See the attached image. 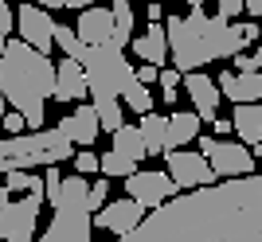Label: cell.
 Wrapping results in <instances>:
<instances>
[{
  "label": "cell",
  "instance_id": "cell-1",
  "mask_svg": "<svg viewBox=\"0 0 262 242\" xmlns=\"http://www.w3.org/2000/svg\"><path fill=\"white\" fill-rule=\"evenodd\" d=\"M118 242H262V180H215L149 207Z\"/></svg>",
  "mask_w": 262,
  "mask_h": 242
},
{
  "label": "cell",
  "instance_id": "cell-2",
  "mask_svg": "<svg viewBox=\"0 0 262 242\" xmlns=\"http://www.w3.org/2000/svg\"><path fill=\"white\" fill-rule=\"evenodd\" d=\"M164 39H168V63L172 70H200L204 63H219L258 43V23H231L223 16H208L204 8H188V16H164Z\"/></svg>",
  "mask_w": 262,
  "mask_h": 242
},
{
  "label": "cell",
  "instance_id": "cell-3",
  "mask_svg": "<svg viewBox=\"0 0 262 242\" xmlns=\"http://www.w3.org/2000/svg\"><path fill=\"white\" fill-rule=\"evenodd\" d=\"M55 86V63L28 47L24 39H8L0 51V94L4 106L24 117V129H43L47 117V98Z\"/></svg>",
  "mask_w": 262,
  "mask_h": 242
},
{
  "label": "cell",
  "instance_id": "cell-4",
  "mask_svg": "<svg viewBox=\"0 0 262 242\" xmlns=\"http://www.w3.org/2000/svg\"><path fill=\"white\" fill-rule=\"evenodd\" d=\"M67 156H75V144L59 133V125H55V129L16 133V137H8V141H0V176H4V172L47 168V164L67 160Z\"/></svg>",
  "mask_w": 262,
  "mask_h": 242
},
{
  "label": "cell",
  "instance_id": "cell-5",
  "mask_svg": "<svg viewBox=\"0 0 262 242\" xmlns=\"http://www.w3.org/2000/svg\"><path fill=\"white\" fill-rule=\"evenodd\" d=\"M78 66H82V75H86V94L90 98H118L133 86V66L125 63V51L121 47H90L78 39V47L71 51Z\"/></svg>",
  "mask_w": 262,
  "mask_h": 242
},
{
  "label": "cell",
  "instance_id": "cell-6",
  "mask_svg": "<svg viewBox=\"0 0 262 242\" xmlns=\"http://www.w3.org/2000/svg\"><path fill=\"white\" fill-rule=\"evenodd\" d=\"M200 149L196 153L208 160L211 176L215 180H231V176H247V172H254V156L247 144L239 141H223V137H196Z\"/></svg>",
  "mask_w": 262,
  "mask_h": 242
},
{
  "label": "cell",
  "instance_id": "cell-7",
  "mask_svg": "<svg viewBox=\"0 0 262 242\" xmlns=\"http://www.w3.org/2000/svg\"><path fill=\"white\" fill-rule=\"evenodd\" d=\"M12 32L20 35L28 47L43 51V55L55 47V20H51V12L39 8V4H32V0H24L20 8L12 12Z\"/></svg>",
  "mask_w": 262,
  "mask_h": 242
},
{
  "label": "cell",
  "instance_id": "cell-8",
  "mask_svg": "<svg viewBox=\"0 0 262 242\" xmlns=\"http://www.w3.org/2000/svg\"><path fill=\"white\" fill-rule=\"evenodd\" d=\"M164 172H168V180H172L176 187H208L215 184V176H211L208 160L200 153H188V149H164Z\"/></svg>",
  "mask_w": 262,
  "mask_h": 242
},
{
  "label": "cell",
  "instance_id": "cell-9",
  "mask_svg": "<svg viewBox=\"0 0 262 242\" xmlns=\"http://www.w3.org/2000/svg\"><path fill=\"white\" fill-rule=\"evenodd\" d=\"M39 211H43V196L24 191V199H8V203L0 207V242L16 238V234H35Z\"/></svg>",
  "mask_w": 262,
  "mask_h": 242
},
{
  "label": "cell",
  "instance_id": "cell-10",
  "mask_svg": "<svg viewBox=\"0 0 262 242\" xmlns=\"http://www.w3.org/2000/svg\"><path fill=\"white\" fill-rule=\"evenodd\" d=\"M125 196L137 203V207H157V203H164V199L176 196V184L168 180V172H137L133 168L129 176H125Z\"/></svg>",
  "mask_w": 262,
  "mask_h": 242
},
{
  "label": "cell",
  "instance_id": "cell-11",
  "mask_svg": "<svg viewBox=\"0 0 262 242\" xmlns=\"http://www.w3.org/2000/svg\"><path fill=\"white\" fill-rule=\"evenodd\" d=\"M141 215H145V207H137L129 196L125 199H114V203H102L98 211H94V227L98 231H110V234H125V231H133L137 223H141Z\"/></svg>",
  "mask_w": 262,
  "mask_h": 242
},
{
  "label": "cell",
  "instance_id": "cell-12",
  "mask_svg": "<svg viewBox=\"0 0 262 242\" xmlns=\"http://www.w3.org/2000/svg\"><path fill=\"white\" fill-rule=\"evenodd\" d=\"M184 90L192 106H196V117L200 121H215L219 117V90H215V78H208L204 70H184Z\"/></svg>",
  "mask_w": 262,
  "mask_h": 242
},
{
  "label": "cell",
  "instance_id": "cell-13",
  "mask_svg": "<svg viewBox=\"0 0 262 242\" xmlns=\"http://www.w3.org/2000/svg\"><path fill=\"white\" fill-rule=\"evenodd\" d=\"M219 98H231L235 106L262 98V75L258 70H223L219 75Z\"/></svg>",
  "mask_w": 262,
  "mask_h": 242
},
{
  "label": "cell",
  "instance_id": "cell-14",
  "mask_svg": "<svg viewBox=\"0 0 262 242\" xmlns=\"http://www.w3.org/2000/svg\"><path fill=\"white\" fill-rule=\"evenodd\" d=\"M59 133H63L71 144H82V149H94V141H98V117H94V110H90V102H82L75 113H67L63 121H59Z\"/></svg>",
  "mask_w": 262,
  "mask_h": 242
},
{
  "label": "cell",
  "instance_id": "cell-15",
  "mask_svg": "<svg viewBox=\"0 0 262 242\" xmlns=\"http://www.w3.org/2000/svg\"><path fill=\"white\" fill-rule=\"evenodd\" d=\"M51 98L55 102H82V98H86V75H82V66H78L71 55L59 59V66H55Z\"/></svg>",
  "mask_w": 262,
  "mask_h": 242
},
{
  "label": "cell",
  "instance_id": "cell-16",
  "mask_svg": "<svg viewBox=\"0 0 262 242\" xmlns=\"http://www.w3.org/2000/svg\"><path fill=\"white\" fill-rule=\"evenodd\" d=\"M75 35L82 39V43H90V47H102V43H110V35H114V20H110V8H82L78 12V28H75Z\"/></svg>",
  "mask_w": 262,
  "mask_h": 242
},
{
  "label": "cell",
  "instance_id": "cell-17",
  "mask_svg": "<svg viewBox=\"0 0 262 242\" xmlns=\"http://www.w3.org/2000/svg\"><path fill=\"white\" fill-rule=\"evenodd\" d=\"M200 125L204 121L196 113H184L176 110L172 117H164V149H188V144L200 137Z\"/></svg>",
  "mask_w": 262,
  "mask_h": 242
},
{
  "label": "cell",
  "instance_id": "cell-18",
  "mask_svg": "<svg viewBox=\"0 0 262 242\" xmlns=\"http://www.w3.org/2000/svg\"><path fill=\"white\" fill-rule=\"evenodd\" d=\"M231 129L239 133V144L258 149V141H262V110H258V102H243V106H235Z\"/></svg>",
  "mask_w": 262,
  "mask_h": 242
},
{
  "label": "cell",
  "instance_id": "cell-19",
  "mask_svg": "<svg viewBox=\"0 0 262 242\" xmlns=\"http://www.w3.org/2000/svg\"><path fill=\"white\" fill-rule=\"evenodd\" d=\"M133 55L149 66H164L168 63V39H164V28L161 23H149V32L133 39Z\"/></svg>",
  "mask_w": 262,
  "mask_h": 242
},
{
  "label": "cell",
  "instance_id": "cell-20",
  "mask_svg": "<svg viewBox=\"0 0 262 242\" xmlns=\"http://www.w3.org/2000/svg\"><path fill=\"white\" fill-rule=\"evenodd\" d=\"M110 20H114V35H110V47H121L125 51V43L133 39V4L129 0H114L110 4Z\"/></svg>",
  "mask_w": 262,
  "mask_h": 242
},
{
  "label": "cell",
  "instance_id": "cell-21",
  "mask_svg": "<svg viewBox=\"0 0 262 242\" xmlns=\"http://www.w3.org/2000/svg\"><path fill=\"white\" fill-rule=\"evenodd\" d=\"M110 137H114V153H118V156H125V160H133V164L145 156V144H141L137 125H125V121H121V125L110 133Z\"/></svg>",
  "mask_w": 262,
  "mask_h": 242
},
{
  "label": "cell",
  "instance_id": "cell-22",
  "mask_svg": "<svg viewBox=\"0 0 262 242\" xmlns=\"http://www.w3.org/2000/svg\"><path fill=\"white\" fill-rule=\"evenodd\" d=\"M137 133H141V144H145V156L149 153H164V117L161 113H141V125H137Z\"/></svg>",
  "mask_w": 262,
  "mask_h": 242
},
{
  "label": "cell",
  "instance_id": "cell-23",
  "mask_svg": "<svg viewBox=\"0 0 262 242\" xmlns=\"http://www.w3.org/2000/svg\"><path fill=\"white\" fill-rule=\"evenodd\" d=\"M90 110H94V117H98V129H106V133H114L121 125V102L118 98H94L90 102Z\"/></svg>",
  "mask_w": 262,
  "mask_h": 242
},
{
  "label": "cell",
  "instance_id": "cell-24",
  "mask_svg": "<svg viewBox=\"0 0 262 242\" xmlns=\"http://www.w3.org/2000/svg\"><path fill=\"white\" fill-rule=\"evenodd\" d=\"M133 168H137V164H133V160H125V156H118L114 149H110L106 156H98V172H102L106 180H125Z\"/></svg>",
  "mask_w": 262,
  "mask_h": 242
},
{
  "label": "cell",
  "instance_id": "cell-25",
  "mask_svg": "<svg viewBox=\"0 0 262 242\" xmlns=\"http://www.w3.org/2000/svg\"><path fill=\"white\" fill-rule=\"evenodd\" d=\"M4 187H8V191H32V196H43V180L32 176V172H4Z\"/></svg>",
  "mask_w": 262,
  "mask_h": 242
},
{
  "label": "cell",
  "instance_id": "cell-26",
  "mask_svg": "<svg viewBox=\"0 0 262 242\" xmlns=\"http://www.w3.org/2000/svg\"><path fill=\"white\" fill-rule=\"evenodd\" d=\"M121 102H125L133 113H149V110H153V90L141 86V82H133V86L121 94Z\"/></svg>",
  "mask_w": 262,
  "mask_h": 242
},
{
  "label": "cell",
  "instance_id": "cell-27",
  "mask_svg": "<svg viewBox=\"0 0 262 242\" xmlns=\"http://www.w3.org/2000/svg\"><path fill=\"white\" fill-rule=\"evenodd\" d=\"M106 199H110V180H106V176L94 180V184H86V207H90V215H94Z\"/></svg>",
  "mask_w": 262,
  "mask_h": 242
},
{
  "label": "cell",
  "instance_id": "cell-28",
  "mask_svg": "<svg viewBox=\"0 0 262 242\" xmlns=\"http://www.w3.org/2000/svg\"><path fill=\"white\" fill-rule=\"evenodd\" d=\"M75 172H78V176L98 172V156H94V149H82V153H75Z\"/></svg>",
  "mask_w": 262,
  "mask_h": 242
},
{
  "label": "cell",
  "instance_id": "cell-29",
  "mask_svg": "<svg viewBox=\"0 0 262 242\" xmlns=\"http://www.w3.org/2000/svg\"><path fill=\"white\" fill-rule=\"evenodd\" d=\"M157 86H161V90H180V70H172V66H157Z\"/></svg>",
  "mask_w": 262,
  "mask_h": 242
},
{
  "label": "cell",
  "instance_id": "cell-30",
  "mask_svg": "<svg viewBox=\"0 0 262 242\" xmlns=\"http://www.w3.org/2000/svg\"><path fill=\"white\" fill-rule=\"evenodd\" d=\"M8 35H12V8H8V0H0V51L8 43Z\"/></svg>",
  "mask_w": 262,
  "mask_h": 242
},
{
  "label": "cell",
  "instance_id": "cell-31",
  "mask_svg": "<svg viewBox=\"0 0 262 242\" xmlns=\"http://www.w3.org/2000/svg\"><path fill=\"white\" fill-rule=\"evenodd\" d=\"M243 0H219V8H215V16H223V20H239L243 16Z\"/></svg>",
  "mask_w": 262,
  "mask_h": 242
},
{
  "label": "cell",
  "instance_id": "cell-32",
  "mask_svg": "<svg viewBox=\"0 0 262 242\" xmlns=\"http://www.w3.org/2000/svg\"><path fill=\"white\" fill-rule=\"evenodd\" d=\"M0 129H8L12 137H16V133H28V129H24V117H20L16 110H4V117H0Z\"/></svg>",
  "mask_w": 262,
  "mask_h": 242
},
{
  "label": "cell",
  "instance_id": "cell-33",
  "mask_svg": "<svg viewBox=\"0 0 262 242\" xmlns=\"http://www.w3.org/2000/svg\"><path fill=\"white\" fill-rule=\"evenodd\" d=\"M133 82H141V86H149V90H153V82H157V66H149V63L133 66Z\"/></svg>",
  "mask_w": 262,
  "mask_h": 242
},
{
  "label": "cell",
  "instance_id": "cell-34",
  "mask_svg": "<svg viewBox=\"0 0 262 242\" xmlns=\"http://www.w3.org/2000/svg\"><path fill=\"white\" fill-rule=\"evenodd\" d=\"M231 59H235L239 70H258V66H262V51H251V55H243V51H239V55H231Z\"/></svg>",
  "mask_w": 262,
  "mask_h": 242
},
{
  "label": "cell",
  "instance_id": "cell-35",
  "mask_svg": "<svg viewBox=\"0 0 262 242\" xmlns=\"http://www.w3.org/2000/svg\"><path fill=\"white\" fill-rule=\"evenodd\" d=\"M161 20H164V8L157 0H149V23H161Z\"/></svg>",
  "mask_w": 262,
  "mask_h": 242
},
{
  "label": "cell",
  "instance_id": "cell-36",
  "mask_svg": "<svg viewBox=\"0 0 262 242\" xmlns=\"http://www.w3.org/2000/svg\"><path fill=\"white\" fill-rule=\"evenodd\" d=\"M208 125H215V137H227V133H231V121H223V117L208 121Z\"/></svg>",
  "mask_w": 262,
  "mask_h": 242
},
{
  "label": "cell",
  "instance_id": "cell-37",
  "mask_svg": "<svg viewBox=\"0 0 262 242\" xmlns=\"http://www.w3.org/2000/svg\"><path fill=\"white\" fill-rule=\"evenodd\" d=\"M161 98L168 102V106H176V102H180V90H161Z\"/></svg>",
  "mask_w": 262,
  "mask_h": 242
},
{
  "label": "cell",
  "instance_id": "cell-38",
  "mask_svg": "<svg viewBox=\"0 0 262 242\" xmlns=\"http://www.w3.org/2000/svg\"><path fill=\"white\" fill-rule=\"evenodd\" d=\"M243 8L251 12V16H258V12H262V0H243Z\"/></svg>",
  "mask_w": 262,
  "mask_h": 242
},
{
  "label": "cell",
  "instance_id": "cell-39",
  "mask_svg": "<svg viewBox=\"0 0 262 242\" xmlns=\"http://www.w3.org/2000/svg\"><path fill=\"white\" fill-rule=\"evenodd\" d=\"M35 234H16V238H4V242H32Z\"/></svg>",
  "mask_w": 262,
  "mask_h": 242
},
{
  "label": "cell",
  "instance_id": "cell-40",
  "mask_svg": "<svg viewBox=\"0 0 262 242\" xmlns=\"http://www.w3.org/2000/svg\"><path fill=\"white\" fill-rule=\"evenodd\" d=\"M8 196H12V191H8V187H4V184H0V207L8 203Z\"/></svg>",
  "mask_w": 262,
  "mask_h": 242
},
{
  "label": "cell",
  "instance_id": "cell-41",
  "mask_svg": "<svg viewBox=\"0 0 262 242\" xmlns=\"http://www.w3.org/2000/svg\"><path fill=\"white\" fill-rule=\"evenodd\" d=\"M188 8H204V0H188Z\"/></svg>",
  "mask_w": 262,
  "mask_h": 242
},
{
  "label": "cell",
  "instance_id": "cell-42",
  "mask_svg": "<svg viewBox=\"0 0 262 242\" xmlns=\"http://www.w3.org/2000/svg\"><path fill=\"white\" fill-rule=\"evenodd\" d=\"M4 110H8V106H4V94H0V117H4Z\"/></svg>",
  "mask_w": 262,
  "mask_h": 242
}]
</instances>
